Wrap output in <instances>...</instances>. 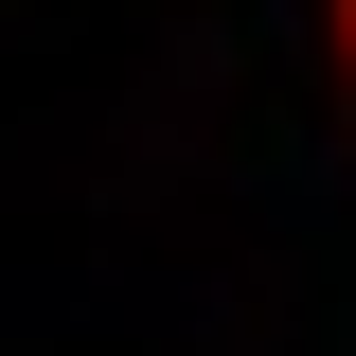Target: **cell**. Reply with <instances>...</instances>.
Returning a JSON list of instances; mask_svg holds the SVG:
<instances>
[{
  "label": "cell",
  "mask_w": 356,
  "mask_h": 356,
  "mask_svg": "<svg viewBox=\"0 0 356 356\" xmlns=\"http://www.w3.org/2000/svg\"><path fill=\"white\" fill-rule=\"evenodd\" d=\"M339 36H356V0H339Z\"/></svg>",
  "instance_id": "obj_1"
}]
</instances>
